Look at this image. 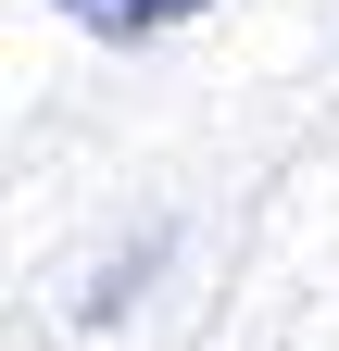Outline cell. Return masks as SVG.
<instances>
[{
	"label": "cell",
	"mask_w": 339,
	"mask_h": 351,
	"mask_svg": "<svg viewBox=\"0 0 339 351\" xmlns=\"http://www.w3.org/2000/svg\"><path fill=\"white\" fill-rule=\"evenodd\" d=\"M75 25H101V38H163V25H189L201 0H63Z\"/></svg>",
	"instance_id": "obj_1"
}]
</instances>
